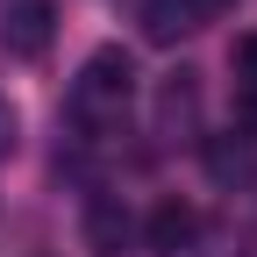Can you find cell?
Returning <instances> with one entry per match:
<instances>
[{
	"label": "cell",
	"mask_w": 257,
	"mask_h": 257,
	"mask_svg": "<svg viewBox=\"0 0 257 257\" xmlns=\"http://www.w3.org/2000/svg\"><path fill=\"white\" fill-rule=\"evenodd\" d=\"M15 150H22V114H15V100H8V93H0V165H8Z\"/></svg>",
	"instance_id": "cell-8"
},
{
	"label": "cell",
	"mask_w": 257,
	"mask_h": 257,
	"mask_svg": "<svg viewBox=\"0 0 257 257\" xmlns=\"http://www.w3.org/2000/svg\"><path fill=\"white\" fill-rule=\"evenodd\" d=\"M236 0H143V43H179V36H193V29H207V22H221Z\"/></svg>",
	"instance_id": "cell-2"
},
{
	"label": "cell",
	"mask_w": 257,
	"mask_h": 257,
	"mask_svg": "<svg viewBox=\"0 0 257 257\" xmlns=\"http://www.w3.org/2000/svg\"><path fill=\"white\" fill-rule=\"evenodd\" d=\"M150 121H157V136H200V79L172 72L150 100Z\"/></svg>",
	"instance_id": "cell-5"
},
{
	"label": "cell",
	"mask_w": 257,
	"mask_h": 257,
	"mask_svg": "<svg viewBox=\"0 0 257 257\" xmlns=\"http://www.w3.org/2000/svg\"><path fill=\"white\" fill-rule=\"evenodd\" d=\"M229 72H236V86H250V93H257V29H250V36H236Z\"/></svg>",
	"instance_id": "cell-7"
},
{
	"label": "cell",
	"mask_w": 257,
	"mask_h": 257,
	"mask_svg": "<svg viewBox=\"0 0 257 257\" xmlns=\"http://www.w3.org/2000/svg\"><path fill=\"white\" fill-rule=\"evenodd\" d=\"M86 250H93V257H121V250H128V207L107 200V193L86 200Z\"/></svg>",
	"instance_id": "cell-6"
},
{
	"label": "cell",
	"mask_w": 257,
	"mask_h": 257,
	"mask_svg": "<svg viewBox=\"0 0 257 257\" xmlns=\"http://www.w3.org/2000/svg\"><path fill=\"white\" fill-rule=\"evenodd\" d=\"M193 236H200V207L193 200H157L150 207V221H143V250L150 257H179V250H193Z\"/></svg>",
	"instance_id": "cell-4"
},
{
	"label": "cell",
	"mask_w": 257,
	"mask_h": 257,
	"mask_svg": "<svg viewBox=\"0 0 257 257\" xmlns=\"http://www.w3.org/2000/svg\"><path fill=\"white\" fill-rule=\"evenodd\" d=\"M57 36V0H8V22H0V43H8V57L36 64Z\"/></svg>",
	"instance_id": "cell-3"
},
{
	"label": "cell",
	"mask_w": 257,
	"mask_h": 257,
	"mask_svg": "<svg viewBox=\"0 0 257 257\" xmlns=\"http://www.w3.org/2000/svg\"><path fill=\"white\" fill-rule=\"evenodd\" d=\"M128 100H136V57L121 43H100L79 64V79H72V121L100 136V128H114L128 114Z\"/></svg>",
	"instance_id": "cell-1"
}]
</instances>
